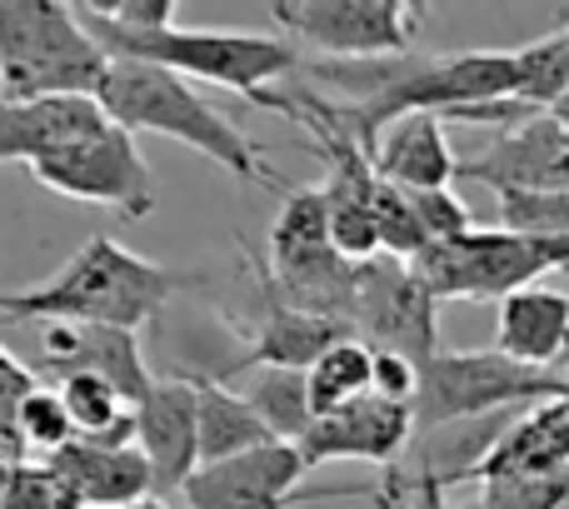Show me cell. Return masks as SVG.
<instances>
[{"instance_id":"obj_14","label":"cell","mask_w":569,"mask_h":509,"mask_svg":"<svg viewBox=\"0 0 569 509\" xmlns=\"http://www.w3.org/2000/svg\"><path fill=\"white\" fill-rule=\"evenodd\" d=\"M415 435V405H395L380 400V395H365L360 405L340 415H325V420L310 425V435L300 440L305 465H330V460H365L380 465V470H395V465L410 455Z\"/></svg>"},{"instance_id":"obj_12","label":"cell","mask_w":569,"mask_h":509,"mask_svg":"<svg viewBox=\"0 0 569 509\" xmlns=\"http://www.w3.org/2000/svg\"><path fill=\"white\" fill-rule=\"evenodd\" d=\"M256 285H260V320H256V330H250V345L240 355H230L210 380L230 385L236 375H256V370H300L305 375L325 350L355 340V330L345 320L295 310V305H284L280 295L260 280V275H256Z\"/></svg>"},{"instance_id":"obj_2","label":"cell","mask_w":569,"mask_h":509,"mask_svg":"<svg viewBox=\"0 0 569 509\" xmlns=\"http://www.w3.org/2000/svg\"><path fill=\"white\" fill-rule=\"evenodd\" d=\"M86 30L100 40L110 60H146V66L176 70L186 80H210L226 86L236 96H246L250 106H266L276 116H295V96L284 90H266L276 80L305 70V56L280 36H260V30H200V26H166V30H126L110 26L106 16L76 6Z\"/></svg>"},{"instance_id":"obj_25","label":"cell","mask_w":569,"mask_h":509,"mask_svg":"<svg viewBox=\"0 0 569 509\" xmlns=\"http://www.w3.org/2000/svg\"><path fill=\"white\" fill-rule=\"evenodd\" d=\"M500 230L525 240H569V196L560 190H500Z\"/></svg>"},{"instance_id":"obj_28","label":"cell","mask_w":569,"mask_h":509,"mask_svg":"<svg viewBox=\"0 0 569 509\" xmlns=\"http://www.w3.org/2000/svg\"><path fill=\"white\" fill-rule=\"evenodd\" d=\"M10 509H86V500L50 460H20L10 480Z\"/></svg>"},{"instance_id":"obj_22","label":"cell","mask_w":569,"mask_h":509,"mask_svg":"<svg viewBox=\"0 0 569 509\" xmlns=\"http://www.w3.org/2000/svg\"><path fill=\"white\" fill-rule=\"evenodd\" d=\"M305 385H310L315 420L350 410V405H360L365 395H375V350L365 340L335 345V350H325L320 360L305 370Z\"/></svg>"},{"instance_id":"obj_10","label":"cell","mask_w":569,"mask_h":509,"mask_svg":"<svg viewBox=\"0 0 569 509\" xmlns=\"http://www.w3.org/2000/svg\"><path fill=\"white\" fill-rule=\"evenodd\" d=\"M305 455L300 445L270 440L260 450L240 455L226 465H206L196 480L180 490L186 509H295V505H320V500H375L380 485H325V490H300L305 480Z\"/></svg>"},{"instance_id":"obj_1","label":"cell","mask_w":569,"mask_h":509,"mask_svg":"<svg viewBox=\"0 0 569 509\" xmlns=\"http://www.w3.org/2000/svg\"><path fill=\"white\" fill-rule=\"evenodd\" d=\"M196 280L200 275L146 260L110 236H90L40 285L0 290V315L36 325H110V330L140 335L146 325L160 320L170 295L190 290Z\"/></svg>"},{"instance_id":"obj_21","label":"cell","mask_w":569,"mask_h":509,"mask_svg":"<svg viewBox=\"0 0 569 509\" xmlns=\"http://www.w3.org/2000/svg\"><path fill=\"white\" fill-rule=\"evenodd\" d=\"M186 380L196 385V400H200V470H206V465L240 460V455L276 440L270 425L260 420L256 405L240 390L210 380V375H186Z\"/></svg>"},{"instance_id":"obj_13","label":"cell","mask_w":569,"mask_h":509,"mask_svg":"<svg viewBox=\"0 0 569 509\" xmlns=\"http://www.w3.org/2000/svg\"><path fill=\"white\" fill-rule=\"evenodd\" d=\"M136 445L156 470V500H170L200 470V400L186 375L156 380L136 405Z\"/></svg>"},{"instance_id":"obj_17","label":"cell","mask_w":569,"mask_h":509,"mask_svg":"<svg viewBox=\"0 0 569 509\" xmlns=\"http://www.w3.org/2000/svg\"><path fill=\"white\" fill-rule=\"evenodd\" d=\"M106 120L100 100L60 96V100H0V166H36L60 146L80 140Z\"/></svg>"},{"instance_id":"obj_5","label":"cell","mask_w":569,"mask_h":509,"mask_svg":"<svg viewBox=\"0 0 569 509\" xmlns=\"http://www.w3.org/2000/svg\"><path fill=\"white\" fill-rule=\"evenodd\" d=\"M560 395H569V380L555 370H535L500 350H440L420 370L415 425L440 430V425L490 420V415H525Z\"/></svg>"},{"instance_id":"obj_29","label":"cell","mask_w":569,"mask_h":509,"mask_svg":"<svg viewBox=\"0 0 569 509\" xmlns=\"http://www.w3.org/2000/svg\"><path fill=\"white\" fill-rule=\"evenodd\" d=\"M36 385H40L36 370H26L0 345V455H10V460H26V450H20V405H26V395Z\"/></svg>"},{"instance_id":"obj_33","label":"cell","mask_w":569,"mask_h":509,"mask_svg":"<svg viewBox=\"0 0 569 509\" xmlns=\"http://www.w3.org/2000/svg\"><path fill=\"white\" fill-rule=\"evenodd\" d=\"M16 465L10 455H0V509H10V480H16Z\"/></svg>"},{"instance_id":"obj_26","label":"cell","mask_w":569,"mask_h":509,"mask_svg":"<svg viewBox=\"0 0 569 509\" xmlns=\"http://www.w3.org/2000/svg\"><path fill=\"white\" fill-rule=\"evenodd\" d=\"M70 440H76V425H70V410H66V400H60V390L36 385V390L26 395V405H20V450H26V460L30 455L50 460V455H60Z\"/></svg>"},{"instance_id":"obj_11","label":"cell","mask_w":569,"mask_h":509,"mask_svg":"<svg viewBox=\"0 0 569 509\" xmlns=\"http://www.w3.org/2000/svg\"><path fill=\"white\" fill-rule=\"evenodd\" d=\"M460 180L500 190H560L569 196V130L550 110L500 130L485 150L460 160Z\"/></svg>"},{"instance_id":"obj_24","label":"cell","mask_w":569,"mask_h":509,"mask_svg":"<svg viewBox=\"0 0 569 509\" xmlns=\"http://www.w3.org/2000/svg\"><path fill=\"white\" fill-rule=\"evenodd\" d=\"M515 60H520V106H530V110L560 106V96L569 90V16L550 36L515 50Z\"/></svg>"},{"instance_id":"obj_7","label":"cell","mask_w":569,"mask_h":509,"mask_svg":"<svg viewBox=\"0 0 569 509\" xmlns=\"http://www.w3.org/2000/svg\"><path fill=\"white\" fill-rule=\"evenodd\" d=\"M30 176L46 190L66 200H86V206H110L120 220H146L156 210V176L150 160L140 156L136 136L116 120H100L80 140L60 146L56 156L36 160Z\"/></svg>"},{"instance_id":"obj_36","label":"cell","mask_w":569,"mask_h":509,"mask_svg":"<svg viewBox=\"0 0 569 509\" xmlns=\"http://www.w3.org/2000/svg\"><path fill=\"white\" fill-rule=\"evenodd\" d=\"M565 380H569V360H565Z\"/></svg>"},{"instance_id":"obj_27","label":"cell","mask_w":569,"mask_h":509,"mask_svg":"<svg viewBox=\"0 0 569 509\" xmlns=\"http://www.w3.org/2000/svg\"><path fill=\"white\" fill-rule=\"evenodd\" d=\"M470 509H569V470L565 475H510V480L475 485Z\"/></svg>"},{"instance_id":"obj_4","label":"cell","mask_w":569,"mask_h":509,"mask_svg":"<svg viewBox=\"0 0 569 509\" xmlns=\"http://www.w3.org/2000/svg\"><path fill=\"white\" fill-rule=\"evenodd\" d=\"M110 56L60 0H0V100H60L106 86Z\"/></svg>"},{"instance_id":"obj_35","label":"cell","mask_w":569,"mask_h":509,"mask_svg":"<svg viewBox=\"0 0 569 509\" xmlns=\"http://www.w3.org/2000/svg\"><path fill=\"white\" fill-rule=\"evenodd\" d=\"M130 509H176L170 500H140V505H130Z\"/></svg>"},{"instance_id":"obj_37","label":"cell","mask_w":569,"mask_h":509,"mask_svg":"<svg viewBox=\"0 0 569 509\" xmlns=\"http://www.w3.org/2000/svg\"><path fill=\"white\" fill-rule=\"evenodd\" d=\"M465 509H470V505H465Z\"/></svg>"},{"instance_id":"obj_20","label":"cell","mask_w":569,"mask_h":509,"mask_svg":"<svg viewBox=\"0 0 569 509\" xmlns=\"http://www.w3.org/2000/svg\"><path fill=\"white\" fill-rule=\"evenodd\" d=\"M565 470H569V395L525 410L505 430V440L495 445L490 460L480 465L475 485L510 480V475H565Z\"/></svg>"},{"instance_id":"obj_8","label":"cell","mask_w":569,"mask_h":509,"mask_svg":"<svg viewBox=\"0 0 569 509\" xmlns=\"http://www.w3.org/2000/svg\"><path fill=\"white\" fill-rule=\"evenodd\" d=\"M435 310H440V300L425 290V280L410 270V260L380 255V260L355 265V290L345 320H350L355 340H365L370 350L400 355V360L425 370L440 355Z\"/></svg>"},{"instance_id":"obj_15","label":"cell","mask_w":569,"mask_h":509,"mask_svg":"<svg viewBox=\"0 0 569 509\" xmlns=\"http://www.w3.org/2000/svg\"><path fill=\"white\" fill-rule=\"evenodd\" d=\"M40 365L56 380L96 375V380L116 385L130 405H140L156 385L146 355H140V335L110 330V325H40Z\"/></svg>"},{"instance_id":"obj_9","label":"cell","mask_w":569,"mask_h":509,"mask_svg":"<svg viewBox=\"0 0 569 509\" xmlns=\"http://www.w3.org/2000/svg\"><path fill=\"white\" fill-rule=\"evenodd\" d=\"M280 30L325 50V60H390L410 56L425 6L410 0H276Z\"/></svg>"},{"instance_id":"obj_3","label":"cell","mask_w":569,"mask_h":509,"mask_svg":"<svg viewBox=\"0 0 569 509\" xmlns=\"http://www.w3.org/2000/svg\"><path fill=\"white\" fill-rule=\"evenodd\" d=\"M100 110H106L116 126H126L130 136H166L176 146H190L196 156L216 160L220 170H230L246 186H266L276 196H290V186L270 170L266 150L226 120L186 76L176 70L146 66V60H110L106 86L96 90Z\"/></svg>"},{"instance_id":"obj_32","label":"cell","mask_w":569,"mask_h":509,"mask_svg":"<svg viewBox=\"0 0 569 509\" xmlns=\"http://www.w3.org/2000/svg\"><path fill=\"white\" fill-rule=\"evenodd\" d=\"M375 395L395 405H415V395H420V365L375 350Z\"/></svg>"},{"instance_id":"obj_19","label":"cell","mask_w":569,"mask_h":509,"mask_svg":"<svg viewBox=\"0 0 569 509\" xmlns=\"http://www.w3.org/2000/svg\"><path fill=\"white\" fill-rule=\"evenodd\" d=\"M375 176L400 190H450L460 180V156L450 150L445 116H405L375 146Z\"/></svg>"},{"instance_id":"obj_31","label":"cell","mask_w":569,"mask_h":509,"mask_svg":"<svg viewBox=\"0 0 569 509\" xmlns=\"http://www.w3.org/2000/svg\"><path fill=\"white\" fill-rule=\"evenodd\" d=\"M375 505H380V509H450V505H445V485L435 480V475L410 470V465L385 470Z\"/></svg>"},{"instance_id":"obj_6","label":"cell","mask_w":569,"mask_h":509,"mask_svg":"<svg viewBox=\"0 0 569 509\" xmlns=\"http://www.w3.org/2000/svg\"><path fill=\"white\" fill-rule=\"evenodd\" d=\"M410 270L435 300H510L530 285H545V275L569 270V240H525L500 226H475L470 236L415 255Z\"/></svg>"},{"instance_id":"obj_30","label":"cell","mask_w":569,"mask_h":509,"mask_svg":"<svg viewBox=\"0 0 569 509\" xmlns=\"http://www.w3.org/2000/svg\"><path fill=\"white\" fill-rule=\"evenodd\" d=\"M410 200H415V216H420L430 246H445V240H460L475 230L470 206L455 190H410Z\"/></svg>"},{"instance_id":"obj_34","label":"cell","mask_w":569,"mask_h":509,"mask_svg":"<svg viewBox=\"0 0 569 509\" xmlns=\"http://www.w3.org/2000/svg\"><path fill=\"white\" fill-rule=\"evenodd\" d=\"M550 116H555V120H560V126L569 130V90H565V96H560V106H555V110H550Z\"/></svg>"},{"instance_id":"obj_23","label":"cell","mask_w":569,"mask_h":509,"mask_svg":"<svg viewBox=\"0 0 569 509\" xmlns=\"http://www.w3.org/2000/svg\"><path fill=\"white\" fill-rule=\"evenodd\" d=\"M240 395L256 405V415L270 425L276 440L300 445L310 435L315 410H310V385H305L300 370H256Z\"/></svg>"},{"instance_id":"obj_18","label":"cell","mask_w":569,"mask_h":509,"mask_svg":"<svg viewBox=\"0 0 569 509\" xmlns=\"http://www.w3.org/2000/svg\"><path fill=\"white\" fill-rule=\"evenodd\" d=\"M495 350L535 370H555L569 360V290L530 285V290L500 300L495 320Z\"/></svg>"},{"instance_id":"obj_16","label":"cell","mask_w":569,"mask_h":509,"mask_svg":"<svg viewBox=\"0 0 569 509\" xmlns=\"http://www.w3.org/2000/svg\"><path fill=\"white\" fill-rule=\"evenodd\" d=\"M50 465L80 490L86 509H130L156 500V470L136 440H70L60 455H50Z\"/></svg>"}]
</instances>
